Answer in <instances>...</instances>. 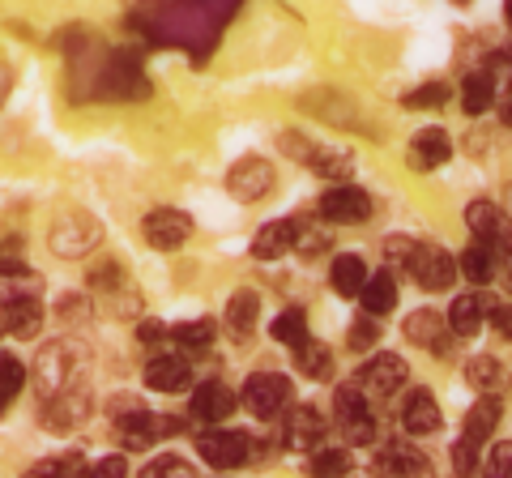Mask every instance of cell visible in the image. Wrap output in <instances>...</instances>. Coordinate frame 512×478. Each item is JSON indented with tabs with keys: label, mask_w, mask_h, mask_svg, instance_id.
I'll use <instances>...</instances> for the list:
<instances>
[{
	"label": "cell",
	"mask_w": 512,
	"mask_h": 478,
	"mask_svg": "<svg viewBox=\"0 0 512 478\" xmlns=\"http://www.w3.org/2000/svg\"><path fill=\"white\" fill-rule=\"evenodd\" d=\"M448 154H453V146H448V133L444 129H423V133H414V141H410V163L419 167V171L444 167Z\"/></svg>",
	"instance_id": "cb8c5ba5"
},
{
	"label": "cell",
	"mask_w": 512,
	"mask_h": 478,
	"mask_svg": "<svg viewBox=\"0 0 512 478\" xmlns=\"http://www.w3.org/2000/svg\"><path fill=\"white\" fill-rule=\"evenodd\" d=\"M500 414H504V406H500V397H491V393H478V402L470 406V414H466V440H474V444H483V440H491V432L500 427Z\"/></svg>",
	"instance_id": "d4e9b609"
},
{
	"label": "cell",
	"mask_w": 512,
	"mask_h": 478,
	"mask_svg": "<svg viewBox=\"0 0 512 478\" xmlns=\"http://www.w3.org/2000/svg\"><path fill=\"white\" fill-rule=\"evenodd\" d=\"M350 466H355V461H350L346 449H320L312 457V478H346Z\"/></svg>",
	"instance_id": "8d00e7d4"
},
{
	"label": "cell",
	"mask_w": 512,
	"mask_h": 478,
	"mask_svg": "<svg viewBox=\"0 0 512 478\" xmlns=\"http://www.w3.org/2000/svg\"><path fill=\"white\" fill-rule=\"evenodd\" d=\"M256 316H261V299H256V291H235L231 304H227V329L235 333V338H252Z\"/></svg>",
	"instance_id": "f1b7e54d"
},
{
	"label": "cell",
	"mask_w": 512,
	"mask_h": 478,
	"mask_svg": "<svg viewBox=\"0 0 512 478\" xmlns=\"http://www.w3.org/2000/svg\"><path fill=\"white\" fill-rule=\"evenodd\" d=\"M295 222V218H291ZM295 248L303 252V257H316V252H325L329 248V231L325 227H316V222H295Z\"/></svg>",
	"instance_id": "74e56055"
},
{
	"label": "cell",
	"mask_w": 512,
	"mask_h": 478,
	"mask_svg": "<svg viewBox=\"0 0 512 478\" xmlns=\"http://www.w3.org/2000/svg\"><path fill=\"white\" fill-rule=\"evenodd\" d=\"M26 478H86V461H82V453L47 457V461H39V466L30 470Z\"/></svg>",
	"instance_id": "836d02e7"
},
{
	"label": "cell",
	"mask_w": 512,
	"mask_h": 478,
	"mask_svg": "<svg viewBox=\"0 0 512 478\" xmlns=\"http://www.w3.org/2000/svg\"><path fill=\"white\" fill-rule=\"evenodd\" d=\"M73 376H77V350L69 342H52V346L39 350V359H35V385H39L43 397L69 389Z\"/></svg>",
	"instance_id": "52a82bcc"
},
{
	"label": "cell",
	"mask_w": 512,
	"mask_h": 478,
	"mask_svg": "<svg viewBox=\"0 0 512 478\" xmlns=\"http://www.w3.org/2000/svg\"><path fill=\"white\" fill-rule=\"evenodd\" d=\"M141 478H197V474H192V466H188V461L184 457H158V461H150V466L146 470H141Z\"/></svg>",
	"instance_id": "f35d334b"
},
{
	"label": "cell",
	"mask_w": 512,
	"mask_h": 478,
	"mask_svg": "<svg viewBox=\"0 0 512 478\" xmlns=\"http://www.w3.org/2000/svg\"><path fill=\"white\" fill-rule=\"evenodd\" d=\"M495 265H500V257H495L487 244H478L474 239V244L457 257V278H470L474 286H487L495 278Z\"/></svg>",
	"instance_id": "4316f807"
},
{
	"label": "cell",
	"mask_w": 512,
	"mask_h": 478,
	"mask_svg": "<svg viewBox=\"0 0 512 478\" xmlns=\"http://www.w3.org/2000/svg\"><path fill=\"white\" fill-rule=\"evenodd\" d=\"M291 402V380L278 372H256L244 385V406L256 414V419H274V414Z\"/></svg>",
	"instance_id": "9c48e42d"
},
{
	"label": "cell",
	"mask_w": 512,
	"mask_h": 478,
	"mask_svg": "<svg viewBox=\"0 0 512 478\" xmlns=\"http://www.w3.org/2000/svg\"><path fill=\"white\" fill-rule=\"evenodd\" d=\"M466 222H470V231L478 235V244H487L495 257H508V252H512V218L504 214V205L470 201Z\"/></svg>",
	"instance_id": "8992f818"
},
{
	"label": "cell",
	"mask_w": 512,
	"mask_h": 478,
	"mask_svg": "<svg viewBox=\"0 0 512 478\" xmlns=\"http://www.w3.org/2000/svg\"><path fill=\"white\" fill-rule=\"evenodd\" d=\"M333 291L338 295H359L363 291V282H367V265L363 257H355V252H342V257H333Z\"/></svg>",
	"instance_id": "4dcf8cb0"
},
{
	"label": "cell",
	"mask_w": 512,
	"mask_h": 478,
	"mask_svg": "<svg viewBox=\"0 0 512 478\" xmlns=\"http://www.w3.org/2000/svg\"><path fill=\"white\" fill-rule=\"evenodd\" d=\"M99 239H103L99 218H90L86 210H69L52 222V252L56 257H86Z\"/></svg>",
	"instance_id": "277c9868"
},
{
	"label": "cell",
	"mask_w": 512,
	"mask_h": 478,
	"mask_svg": "<svg viewBox=\"0 0 512 478\" xmlns=\"http://www.w3.org/2000/svg\"><path fill=\"white\" fill-rule=\"evenodd\" d=\"M269 333H274L278 342H286V346H299L303 338H308V316H303L299 308H286L282 316H274Z\"/></svg>",
	"instance_id": "d590c367"
},
{
	"label": "cell",
	"mask_w": 512,
	"mask_h": 478,
	"mask_svg": "<svg viewBox=\"0 0 512 478\" xmlns=\"http://www.w3.org/2000/svg\"><path fill=\"white\" fill-rule=\"evenodd\" d=\"M402 427L410 436H431L440 427V406H436V397H431V389H414L406 397V406H402Z\"/></svg>",
	"instance_id": "44dd1931"
},
{
	"label": "cell",
	"mask_w": 512,
	"mask_h": 478,
	"mask_svg": "<svg viewBox=\"0 0 512 478\" xmlns=\"http://www.w3.org/2000/svg\"><path fill=\"white\" fill-rule=\"evenodd\" d=\"M491 103H495V77L487 69L470 73L466 86H461V107H466V116H483Z\"/></svg>",
	"instance_id": "1f68e13d"
},
{
	"label": "cell",
	"mask_w": 512,
	"mask_h": 478,
	"mask_svg": "<svg viewBox=\"0 0 512 478\" xmlns=\"http://www.w3.org/2000/svg\"><path fill=\"white\" fill-rule=\"evenodd\" d=\"M333 406H338V427H342V436L350 444H372L376 440V410L359 393V385H342L338 397H333Z\"/></svg>",
	"instance_id": "5b68a950"
},
{
	"label": "cell",
	"mask_w": 512,
	"mask_h": 478,
	"mask_svg": "<svg viewBox=\"0 0 512 478\" xmlns=\"http://www.w3.org/2000/svg\"><path fill=\"white\" fill-rule=\"evenodd\" d=\"M491 325H495V333H500L504 342H512V304H491Z\"/></svg>",
	"instance_id": "f6af8a7d"
},
{
	"label": "cell",
	"mask_w": 512,
	"mask_h": 478,
	"mask_svg": "<svg viewBox=\"0 0 512 478\" xmlns=\"http://www.w3.org/2000/svg\"><path fill=\"white\" fill-rule=\"evenodd\" d=\"M137 338H141V346H163V338H167V325H158V321H146V325H141L137 329Z\"/></svg>",
	"instance_id": "bcb514c9"
},
{
	"label": "cell",
	"mask_w": 512,
	"mask_h": 478,
	"mask_svg": "<svg viewBox=\"0 0 512 478\" xmlns=\"http://www.w3.org/2000/svg\"><path fill=\"white\" fill-rule=\"evenodd\" d=\"M282 150L299 158V163H308L316 175H325V180H350V175H355V154L342 146H312V141H299V133H286Z\"/></svg>",
	"instance_id": "7a4b0ae2"
},
{
	"label": "cell",
	"mask_w": 512,
	"mask_h": 478,
	"mask_svg": "<svg viewBox=\"0 0 512 478\" xmlns=\"http://www.w3.org/2000/svg\"><path fill=\"white\" fill-rule=\"evenodd\" d=\"M500 120H504L508 129H512V82L504 86V99H500Z\"/></svg>",
	"instance_id": "7dc6e473"
},
{
	"label": "cell",
	"mask_w": 512,
	"mask_h": 478,
	"mask_svg": "<svg viewBox=\"0 0 512 478\" xmlns=\"http://www.w3.org/2000/svg\"><path fill=\"white\" fill-rule=\"evenodd\" d=\"M22 389H26V363L18 355H0V406H9Z\"/></svg>",
	"instance_id": "e575fe53"
},
{
	"label": "cell",
	"mask_w": 512,
	"mask_h": 478,
	"mask_svg": "<svg viewBox=\"0 0 512 478\" xmlns=\"http://www.w3.org/2000/svg\"><path fill=\"white\" fill-rule=\"evenodd\" d=\"M487 312H491V299L483 291L457 295L453 308H448V333H457V338H474V333L487 325Z\"/></svg>",
	"instance_id": "2e32d148"
},
{
	"label": "cell",
	"mask_w": 512,
	"mask_h": 478,
	"mask_svg": "<svg viewBox=\"0 0 512 478\" xmlns=\"http://www.w3.org/2000/svg\"><path fill=\"white\" fill-rule=\"evenodd\" d=\"M295 368L308 376V380H329V376H333V355H329V346L303 338V342L295 346Z\"/></svg>",
	"instance_id": "f546056e"
},
{
	"label": "cell",
	"mask_w": 512,
	"mask_h": 478,
	"mask_svg": "<svg viewBox=\"0 0 512 478\" xmlns=\"http://www.w3.org/2000/svg\"><path fill=\"white\" fill-rule=\"evenodd\" d=\"M9 86H13V73H9V65H0V103H5Z\"/></svg>",
	"instance_id": "c3c4849f"
},
{
	"label": "cell",
	"mask_w": 512,
	"mask_h": 478,
	"mask_svg": "<svg viewBox=\"0 0 512 478\" xmlns=\"http://www.w3.org/2000/svg\"><path fill=\"white\" fill-rule=\"evenodd\" d=\"M90 419V393L86 389H60L47 397V410H43V427H52V432H73V427H82Z\"/></svg>",
	"instance_id": "7c38bea8"
},
{
	"label": "cell",
	"mask_w": 512,
	"mask_h": 478,
	"mask_svg": "<svg viewBox=\"0 0 512 478\" xmlns=\"http://www.w3.org/2000/svg\"><path fill=\"white\" fill-rule=\"evenodd\" d=\"M504 214L512 218V184H508V193H504Z\"/></svg>",
	"instance_id": "f907efd6"
},
{
	"label": "cell",
	"mask_w": 512,
	"mask_h": 478,
	"mask_svg": "<svg viewBox=\"0 0 512 478\" xmlns=\"http://www.w3.org/2000/svg\"><path fill=\"white\" fill-rule=\"evenodd\" d=\"M406 338L427 346L431 355H448V350H453V346H448V333H444V316L431 312V308L410 316V321H406Z\"/></svg>",
	"instance_id": "603a6c76"
},
{
	"label": "cell",
	"mask_w": 512,
	"mask_h": 478,
	"mask_svg": "<svg viewBox=\"0 0 512 478\" xmlns=\"http://www.w3.org/2000/svg\"><path fill=\"white\" fill-rule=\"evenodd\" d=\"M504 278H508V291H512V252L504 257Z\"/></svg>",
	"instance_id": "681fc988"
},
{
	"label": "cell",
	"mask_w": 512,
	"mask_h": 478,
	"mask_svg": "<svg viewBox=\"0 0 512 478\" xmlns=\"http://www.w3.org/2000/svg\"><path fill=\"white\" fill-rule=\"evenodd\" d=\"M320 436H325V419H320L316 406L286 410V427H282L286 449H308V444H320Z\"/></svg>",
	"instance_id": "d6986e66"
},
{
	"label": "cell",
	"mask_w": 512,
	"mask_h": 478,
	"mask_svg": "<svg viewBox=\"0 0 512 478\" xmlns=\"http://www.w3.org/2000/svg\"><path fill=\"white\" fill-rule=\"evenodd\" d=\"M0 410H5V406H0Z\"/></svg>",
	"instance_id": "db71d44e"
},
{
	"label": "cell",
	"mask_w": 512,
	"mask_h": 478,
	"mask_svg": "<svg viewBox=\"0 0 512 478\" xmlns=\"http://www.w3.org/2000/svg\"><path fill=\"white\" fill-rule=\"evenodd\" d=\"M466 380L478 389V393H491V397H500L504 385H508V372H504V363L500 359H491V355H474L466 363Z\"/></svg>",
	"instance_id": "83f0119b"
},
{
	"label": "cell",
	"mask_w": 512,
	"mask_h": 478,
	"mask_svg": "<svg viewBox=\"0 0 512 478\" xmlns=\"http://www.w3.org/2000/svg\"><path fill=\"white\" fill-rule=\"evenodd\" d=\"M504 18L512 22V0H504Z\"/></svg>",
	"instance_id": "816d5d0a"
},
{
	"label": "cell",
	"mask_w": 512,
	"mask_h": 478,
	"mask_svg": "<svg viewBox=\"0 0 512 478\" xmlns=\"http://www.w3.org/2000/svg\"><path fill=\"white\" fill-rule=\"evenodd\" d=\"M235 406H239V397H235V389H227L222 380H205V385H197L192 389V419L197 423H222V419H231L235 414Z\"/></svg>",
	"instance_id": "9a60e30c"
},
{
	"label": "cell",
	"mask_w": 512,
	"mask_h": 478,
	"mask_svg": "<svg viewBox=\"0 0 512 478\" xmlns=\"http://www.w3.org/2000/svg\"><path fill=\"white\" fill-rule=\"evenodd\" d=\"M359 299H363V312L372 316V321L389 316V312L397 308V282H393V274H372V278L363 282Z\"/></svg>",
	"instance_id": "484cf974"
},
{
	"label": "cell",
	"mask_w": 512,
	"mask_h": 478,
	"mask_svg": "<svg viewBox=\"0 0 512 478\" xmlns=\"http://www.w3.org/2000/svg\"><path fill=\"white\" fill-rule=\"evenodd\" d=\"M406 274H414V282L423 291H448L457 282V261L448 257L440 244H427V239H414L410 257H406Z\"/></svg>",
	"instance_id": "6da1fadb"
},
{
	"label": "cell",
	"mask_w": 512,
	"mask_h": 478,
	"mask_svg": "<svg viewBox=\"0 0 512 478\" xmlns=\"http://www.w3.org/2000/svg\"><path fill=\"white\" fill-rule=\"evenodd\" d=\"M457 5H470V0H457Z\"/></svg>",
	"instance_id": "f5cc1de1"
},
{
	"label": "cell",
	"mask_w": 512,
	"mask_h": 478,
	"mask_svg": "<svg viewBox=\"0 0 512 478\" xmlns=\"http://www.w3.org/2000/svg\"><path fill=\"white\" fill-rule=\"evenodd\" d=\"M141 235H146V244L158 248V252H175L188 244L192 235V218L184 210H171V205H163V210L146 214V222H141Z\"/></svg>",
	"instance_id": "ba28073f"
},
{
	"label": "cell",
	"mask_w": 512,
	"mask_h": 478,
	"mask_svg": "<svg viewBox=\"0 0 512 478\" xmlns=\"http://www.w3.org/2000/svg\"><path fill=\"white\" fill-rule=\"evenodd\" d=\"M320 218L325 222H342V227H355V222H367L372 218V197L363 188H350V184H338L320 197Z\"/></svg>",
	"instance_id": "8fae6325"
},
{
	"label": "cell",
	"mask_w": 512,
	"mask_h": 478,
	"mask_svg": "<svg viewBox=\"0 0 512 478\" xmlns=\"http://www.w3.org/2000/svg\"><path fill=\"white\" fill-rule=\"evenodd\" d=\"M171 338H175V346H184L188 355H201V350L214 346V321H184L171 329Z\"/></svg>",
	"instance_id": "d6a6232c"
},
{
	"label": "cell",
	"mask_w": 512,
	"mask_h": 478,
	"mask_svg": "<svg viewBox=\"0 0 512 478\" xmlns=\"http://www.w3.org/2000/svg\"><path fill=\"white\" fill-rule=\"evenodd\" d=\"M86 478H128V466H124V457H103L86 470Z\"/></svg>",
	"instance_id": "ee69618b"
},
{
	"label": "cell",
	"mask_w": 512,
	"mask_h": 478,
	"mask_svg": "<svg viewBox=\"0 0 512 478\" xmlns=\"http://www.w3.org/2000/svg\"><path fill=\"white\" fill-rule=\"evenodd\" d=\"M444 103H448V86H444V82H427V86H419V90L406 94V107H414V111L444 107Z\"/></svg>",
	"instance_id": "ab89813d"
},
{
	"label": "cell",
	"mask_w": 512,
	"mask_h": 478,
	"mask_svg": "<svg viewBox=\"0 0 512 478\" xmlns=\"http://www.w3.org/2000/svg\"><path fill=\"white\" fill-rule=\"evenodd\" d=\"M197 453L210 461L214 470H235L252 457V436L248 432H205L197 440Z\"/></svg>",
	"instance_id": "30bf717a"
},
{
	"label": "cell",
	"mask_w": 512,
	"mask_h": 478,
	"mask_svg": "<svg viewBox=\"0 0 512 478\" xmlns=\"http://www.w3.org/2000/svg\"><path fill=\"white\" fill-rule=\"evenodd\" d=\"M355 385L367 402H384V397H393L397 389L406 385V359L402 355H389V350H380L376 359H367L363 368L355 372Z\"/></svg>",
	"instance_id": "3957f363"
},
{
	"label": "cell",
	"mask_w": 512,
	"mask_h": 478,
	"mask_svg": "<svg viewBox=\"0 0 512 478\" xmlns=\"http://www.w3.org/2000/svg\"><path fill=\"white\" fill-rule=\"evenodd\" d=\"M376 478H436V474H431V461L414 444L393 440L376 457Z\"/></svg>",
	"instance_id": "4fadbf2b"
},
{
	"label": "cell",
	"mask_w": 512,
	"mask_h": 478,
	"mask_svg": "<svg viewBox=\"0 0 512 478\" xmlns=\"http://www.w3.org/2000/svg\"><path fill=\"white\" fill-rule=\"evenodd\" d=\"M43 278L22 261H0V304H18V299H39Z\"/></svg>",
	"instance_id": "ac0fdd59"
},
{
	"label": "cell",
	"mask_w": 512,
	"mask_h": 478,
	"mask_svg": "<svg viewBox=\"0 0 512 478\" xmlns=\"http://www.w3.org/2000/svg\"><path fill=\"white\" fill-rule=\"evenodd\" d=\"M146 385L154 393H184L192 385V368L180 355H154L146 363Z\"/></svg>",
	"instance_id": "e0dca14e"
},
{
	"label": "cell",
	"mask_w": 512,
	"mask_h": 478,
	"mask_svg": "<svg viewBox=\"0 0 512 478\" xmlns=\"http://www.w3.org/2000/svg\"><path fill=\"white\" fill-rule=\"evenodd\" d=\"M474 466H478V444L461 436V440L453 444V470L466 478V474H474Z\"/></svg>",
	"instance_id": "7bdbcfd3"
},
{
	"label": "cell",
	"mask_w": 512,
	"mask_h": 478,
	"mask_svg": "<svg viewBox=\"0 0 512 478\" xmlns=\"http://www.w3.org/2000/svg\"><path fill=\"white\" fill-rule=\"evenodd\" d=\"M295 248V222L291 218H278V222H265L252 239V257L256 261H278Z\"/></svg>",
	"instance_id": "7402d4cb"
},
{
	"label": "cell",
	"mask_w": 512,
	"mask_h": 478,
	"mask_svg": "<svg viewBox=\"0 0 512 478\" xmlns=\"http://www.w3.org/2000/svg\"><path fill=\"white\" fill-rule=\"evenodd\" d=\"M227 188L239 201H261L269 188H274V167H269L265 158H239L227 175Z\"/></svg>",
	"instance_id": "5bb4252c"
},
{
	"label": "cell",
	"mask_w": 512,
	"mask_h": 478,
	"mask_svg": "<svg viewBox=\"0 0 512 478\" xmlns=\"http://www.w3.org/2000/svg\"><path fill=\"white\" fill-rule=\"evenodd\" d=\"M43 329V304L39 299H18V304H0V333L9 338H35Z\"/></svg>",
	"instance_id": "ffe728a7"
},
{
	"label": "cell",
	"mask_w": 512,
	"mask_h": 478,
	"mask_svg": "<svg viewBox=\"0 0 512 478\" xmlns=\"http://www.w3.org/2000/svg\"><path fill=\"white\" fill-rule=\"evenodd\" d=\"M483 478H512V440H504V444H495L491 449V461H487Z\"/></svg>",
	"instance_id": "b9f144b4"
},
{
	"label": "cell",
	"mask_w": 512,
	"mask_h": 478,
	"mask_svg": "<svg viewBox=\"0 0 512 478\" xmlns=\"http://www.w3.org/2000/svg\"><path fill=\"white\" fill-rule=\"evenodd\" d=\"M376 342H380V325L372 321V316L355 321V325H350V333H346V346H350V350H372Z\"/></svg>",
	"instance_id": "60d3db41"
}]
</instances>
